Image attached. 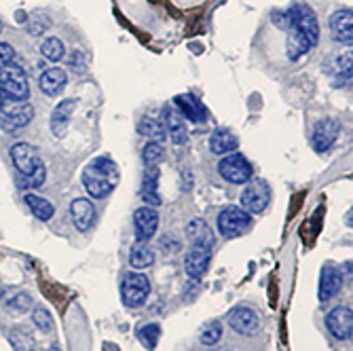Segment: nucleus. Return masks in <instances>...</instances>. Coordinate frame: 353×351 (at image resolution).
Instances as JSON below:
<instances>
[{
	"label": "nucleus",
	"instance_id": "1",
	"mask_svg": "<svg viewBox=\"0 0 353 351\" xmlns=\"http://www.w3.org/2000/svg\"><path fill=\"white\" fill-rule=\"evenodd\" d=\"M290 13V28H288L285 53L292 61L311 51L319 41V23L315 13L307 5H294L288 9Z\"/></svg>",
	"mask_w": 353,
	"mask_h": 351
},
{
	"label": "nucleus",
	"instance_id": "2",
	"mask_svg": "<svg viewBox=\"0 0 353 351\" xmlns=\"http://www.w3.org/2000/svg\"><path fill=\"white\" fill-rule=\"evenodd\" d=\"M216 227H218V233H220L224 239L241 237V235H245V233L250 231V227H252V214H248L243 208L229 205V208H224V210L218 214Z\"/></svg>",
	"mask_w": 353,
	"mask_h": 351
},
{
	"label": "nucleus",
	"instance_id": "3",
	"mask_svg": "<svg viewBox=\"0 0 353 351\" xmlns=\"http://www.w3.org/2000/svg\"><path fill=\"white\" fill-rule=\"evenodd\" d=\"M0 93L7 95L11 102H28L30 83H28L26 70L21 66L9 63V66L0 72Z\"/></svg>",
	"mask_w": 353,
	"mask_h": 351
},
{
	"label": "nucleus",
	"instance_id": "4",
	"mask_svg": "<svg viewBox=\"0 0 353 351\" xmlns=\"http://www.w3.org/2000/svg\"><path fill=\"white\" fill-rule=\"evenodd\" d=\"M150 279L144 273H127L121 281V301L125 307H142L150 297Z\"/></svg>",
	"mask_w": 353,
	"mask_h": 351
},
{
	"label": "nucleus",
	"instance_id": "5",
	"mask_svg": "<svg viewBox=\"0 0 353 351\" xmlns=\"http://www.w3.org/2000/svg\"><path fill=\"white\" fill-rule=\"evenodd\" d=\"M11 159H13V166L15 172L21 176H34L41 172H47L45 161L41 159L39 150L28 144V142H17L11 146Z\"/></svg>",
	"mask_w": 353,
	"mask_h": 351
},
{
	"label": "nucleus",
	"instance_id": "6",
	"mask_svg": "<svg viewBox=\"0 0 353 351\" xmlns=\"http://www.w3.org/2000/svg\"><path fill=\"white\" fill-rule=\"evenodd\" d=\"M218 174L222 180H227L231 184H245L254 178L252 163L239 152H229L227 157L218 163Z\"/></svg>",
	"mask_w": 353,
	"mask_h": 351
},
{
	"label": "nucleus",
	"instance_id": "7",
	"mask_svg": "<svg viewBox=\"0 0 353 351\" xmlns=\"http://www.w3.org/2000/svg\"><path fill=\"white\" fill-rule=\"evenodd\" d=\"M271 201V188L265 180L252 178L241 190V208L248 214H263Z\"/></svg>",
	"mask_w": 353,
	"mask_h": 351
},
{
	"label": "nucleus",
	"instance_id": "8",
	"mask_svg": "<svg viewBox=\"0 0 353 351\" xmlns=\"http://www.w3.org/2000/svg\"><path fill=\"white\" fill-rule=\"evenodd\" d=\"M227 322L241 337H254L261 332V317L248 305H237L235 309H231L227 315Z\"/></svg>",
	"mask_w": 353,
	"mask_h": 351
},
{
	"label": "nucleus",
	"instance_id": "9",
	"mask_svg": "<svg viewBox=\"0 0 353 351\" xmlns=\"http://www.w3.org/2000/svg\"><path fill=\"white\" fill-rule=\"evenodd\" d=\"M34 119V108H32L30 102H17L5 110H0V130L15 134L23 127H28Z\"/></svg>",
	"mask_w": 353,
	"mask_h": 351
},
{
	"label": "nucleus",
	"instance_id": "10",
	"mask_svg": "<svg viewBox=\"0 0 353 351\" xmlns=\"http://www.w3.org/2000/svg\"><path fill=\"white\" fill-rule=\"evenodd\" d=\"M326 328L336 341H347L351 339L353 332V311L351 307L339 305L326 313Z\"/></svg>",
	"mask_w": 353,
	"mask_h": 351
},
{
	"label": "nucleus",
	"instance_id": "11",
	"mask_svg": "<svg viewBox=\"0 0 353 351\" xmlns=\"http://www.w3.org/2000/svg\"><path fill=\"white\" fill-rule=\"evenodd\" d=\"M343 273H341V267L332 265V263H326L322 267V273H319V288H317V299L326 303L330 301L332 297L339 294V290L343 288Z\"/></svg>",
	"mask_w": 353,
	"mask_h": 351
},
{
	"label": "nucleus",
	"instance_id": "12",
	"mask_svg": "<svg viewBox=\"0 0 353 351\" xmlns=\"http://www.w3.org/2000/svg\"><path fill=\"white\" fill-rule=\"evenodd\" d=\"M341 134V125L336 119H322L319 123H315L313 127V138L311 144L315 148V152H326L332 148V144L336 142Z\"/></svg>",
	"mask_w": 353,
	"mask_h": 351
},
{
	"label": "nucleus",
	"instance_id": "13",
	"mask_svg": "<svg viewBox=\"0 0 353 351\" xmlns=\"http://www.w3.org/2000/svg\"><path fill=\"white\" fill-rule=\"evenodd\" d=\"M134 227H136V241L138 243H148L159 227V214L154 208L144 205L140 210H136L134 214Z\"/></svg>",
	"mask_w": 353,
	"mask_h": 351
},
{
	"label": "nucleus",
	"instance_id": "14",
	"mask_svg": "<svg viewBox=\"0 0 353 351\" xmlns=\"http://www.w3.org/2000/svg\"><path fill=\"white\" fill-rule=\"evenodd\" d=\"M161 123H163L168 136L172 138V142H174L176 146L186 144V140H188L186 119L178 112L176 106H165V108H163V112H161Z\"/></svg>",
	"mask_w": 353,
	"mask_h": 351
},
{
	"label": "nucleus",
	"instance_id": "15",
	"mask_svg": "<svg viewBox=\"0 0 353 351\" xmlns=\"http://www.w3.org/2000/svg\"><path fill=\"white\" fill-rule=\"evenodd\" d=\"M210 261H212V250L208 248H197L192 245L184 259V271L190 279H199L205 275V271L210 269Z\"/></svg>",
	"mask_w": 353,
	"mask_h": 351
},
{
	"label": "nucleus",
	"instance_id": "16",
	"mask_svg": "<svg viewBox=\"0 0 353 351\" xmlns=\"http://www.w3.org/2000/svg\"><path fill=\"white\" fill-rule=\"evenodd\" d=\"M174 104H176L178 112H180L186 121L203 123V121L208 119V108L201 104V100L197 98V95H192V93L176 95V98H174Z\"/></svg>",
	"mask_w": 353,
	"mask_h": 351
},
{
	"label": "nucleus",
	"instance_id": "17",
	"mask_svg": "<svg viewBox=\"0 0 353 351\" xmlns=\"http://www.w3.org/2000/svg\"><path fill=\"white\" fill-rule=\"evenodd\" d=\"M330 34L341 45H351L353 41V13L351 9H341L330 15Z\"/></svg>",
	"mask_w": 353,
	"mask_h": 351
},
{
	"label": "nucleus",
	"instance_id": "18",
	"mask_svg": "<svg viewBox=\"0 0 353 351\" xmlns=\"http://www.w3.org/2000/svg\"><path fill=\"white\" fill-rule=\"evenodd\" d=\"M83 184L93 199H106L112 193V188L117 186L112 180H108L100 172H95L91 166H87V170L83 172Z\"/></svg>",
	"mask_w": 353,
	"mask_h": 351
},
{
	"label": "nucleus",
	"instance_id": "19",
	"mask_svg": "<svg viewBox=\"0 0 353 351\" xmlns=\"http://www.w3.org/2000/svg\"><path fill=\"white\" fill-rule=\"evenodd\" d=\"M186 237L192 245L197 248H208V250H214L216 245V235L212 231V227L203 218H192L188 225H186Z\"/></svg>",
	"mask_w": 353,
	"mask_h": 351
},
{
	"label": "nucleus",
	"instance_id": "20",
	"mask_svg": "<svg viewBox=\"0 0 353 351\" xmlns=\"http://www.w3.org/2000/svg\"><path fill=\"white\" fill-rule=\"evenodd\" d=\"M74 108H77V100H74V98L61 100V102L53 108V112H51V121H49V123H51V132H53V136L61 138L63 134H66Z\"/></svg>",
	"mask_w": 353,
	"mask_h": 351
},
{
	"label": "nucleus",
	"instance_id": "21",
	"mask_svg": "<svg viewBox=\"0 0 353 351\" xmlns=\"http://www.w3.org/2000/svg\"><path fill=\"white\" fill-rule=\"evenodd\" d=\"M159 166H146L144 178H142V199L150 208L161 205V195H159Z\"/></svg>",
	"mask_w": 353,
	"mask_h": 351
},
{
	"label": "nucleus",
	"instance_id": "22",
	"mask_svg": "<svg viewBox=\"0 0 353 351\" xmlns=\"http://www.w3.org/2000/svg\"><path fill=\"white\" fill-rule=\"evenodd\" d=\"M70 216L81 233H87L95 225V208L89 199H74L70 205Z\"/></svg>",
	"mask_w": 353,
	"mask_h": 351
},
{
	"label": "nucleus",
	"instance_id": "23",
	"mask_svg": "<svg viewBox=\"0 0 353 351\" xmlns=\"http://www.w3.org/2000/svg\"><path fill=\"white\" fill-rule=\"evenodd\" d=\"M66 83H68V74L61 68H47L45 72H41V79H39L41 91L45 95H49V98L57 95L63 87H66Z\"/></svg>",
	"mask_w": 353,
	"mask_h": 351
},
{
	"label": "nucleus",
	"instance_id": "24",
	"mask_svg": "<svg viewBox=\"0 0 353 351\" xmlns=\"http://www.w3.org/2000/svg\"><path fill=\"white\" fill-rule=\"evenodd\" d=\"M237 146H239L237 136H235L231 130H224V127H220V130H216V132L210 136V150L216 152V154H229V152H235Z\"/></svg>",
	"mask_w": 353,
	"mask_h": 351
},
{
	"label": "nucleus",
	"instance_id": "25",
	"mask_svg": "<svg viewBox=\"0 0 353 351\" xmlns=\"http://www.w3.org/2000/svg\"><path fill=\"white\" fill-rule=\"evenodd\" d=\"M332 66V83L336 87H343V85H351V53H341V55H334V59L328 61Z\"/></svg>",
	"mask_w": 353,
	"mask_h": 351
},
{
	"label": "nucleus",
	"instance_id": "26",
	"mask_svg": "<svg viewBox=\"0 0 353 351\" xmlns=\"http://www.w3.org/2000/svg\"><path fill=\"white\" fill-rule=\"evenodd\" d=\"M138 134L148 138L150 142H159V144L168 138V132H165L161 119H154V117H142L138 121Z\"/></svg>",
	"mask_w": 353,
	"mask_h": 351
},
{
	"label": "nucleus",
	"instance_id": "27",
	"mask_svg": "<svg viewBox=\"0 0 353 351\" xmlns=\"http://www.w3.org/2000/svg\"><path fill=\"white\" fill-rule=\"evenodd\" d=\"M23 201H26L28 210H30L32 214H34L39 220H43V222L51 220V218H53V214H55L53 203H51V201H47L45 197L34 195V193H26V195H23Z\"/></svg>",
	"mask_w": 353,
	"mask_h": 351
},
{
	"label": "nucleus",
	"instance_id": "28",
	"mask_svg": "<svg viewBox=\"0 0 353 351\" xmlns=\"http://www.w3.org/2000/svg\"><path fill=\"white\" fill-rule=\"evenodd\" d=\"M154 263V250L148 243H136L130 252V265L134 269H148Z\"/></svg>",
	"mask_w": 353,
	"mask_h": 351
},
{
	"label": "nucleus",
	"instance_id": "29",
	"mask_svg": "<svg viewBox=\"0 0 353 351\" xmlns=\"http://www.w3.org/2000/svg\"><path fill=\"white\" fill-rule=\"evenodd\" d=\"M9 343L13 345L15 351H34L37 349V341L34 334H32L28 328L23 326H15L9 332Z\"/></svg>",
	"mask_w": 353,
	"mask_h": 351
},
{
	"label": "nucleus",
	"instance_id": "30",
	"mask_svg": "<svg viewBox=\"0 0 353 351\" xmlns=\"http://www.w3.org/2000/svg\"><path fill=\"white\" fill-rule=\"evenodd\" d=\"M95 172H100L102 176H106L108 180H112L114 184L119 182L121 178V172H119V166L112 161L110 157H98V159H93V161L89 163Z\"/></svg>",
	"mask_w": 353,
	"mask_h": 351
},
{
	"label": "nucleus",
	"instance_id": "31",
	"mask_svg": "<svg viewBox=\"0 0 353 351\" xmlns=\"http://www.w3.org/2000/svg\"><path fill=\"white\" fill-rule=\"evenodd\" d=\"M41 55L49 61H61L66 57V47H63V43L59 39L51 37L41 43Z\"/></svg>",
	"mask_w": 353,
	"mask_h": 351
},
{
	"label": "nucleus",
	"instance_id": "32",
	"mask_svg": "<svg viewBox=\"0 0 353 351\" xmlns=\"http://www.w3.org/2000/svg\"><path fill=\"white\" fill-rule=\"evenodd\" d=\"M26 28H28V32H30L32 37H41V34H45V32L51 28V19H49L47 13L34 11V13H30V17L26 21Z\"/></svg>",
	"mask_w": 353,
	"mask_h": 351
},
{
	"label": "nucleus",
	"instance_id": "33",
	"mask_svg": "<svg viewBox=\"0 0 353 351\" xmlns=\"http://www.w3.org/2000/svg\"><path fill=\"white\" fill-rule=\"evenodd\" d=\"M138 339L144 347H148L152 351L157 347L159 339H161V324H157V322L144 324L142 328H138Z\"/></svg>",
	"mask_w": 353,
	"mask_h": 351
},
{
	"label": "nucleus",
	"instance_id": "34",
	"mask_svg": "<svg viewBox=\"0 0 353 351\" xmlns=\"http://www.w3.org/2000/svg\"><path fill=\"white\" fill-rule=\"evenodd\" d=\"M32 322H34V326L45 332V334H51L53 328H55V322H53V317L49 313V309H45L43 305L34 307V311H32Z\"/></svg>",
	"mask_w": 353,
	"mask_h": 351
},
{
	"label": "nucleus",
	"instance_id": "35",
	"mask_svg": "<svg viewBox=\"0 0 353 351\" xmlns=\"http://www.w3.org/2000/svg\"><path fill=\"white\" fill-rule=\"evenodd\" d=\"M220 339H222V322H220V320L208 322V324L201 328V332H199V341H201V345H205V347L218 345Z\"/></svg>",
	"mask_w": 353,
	"mask_h": 351
},
{
	"label": "nucleus",
	"instance_id": "36",
	"mask_svg": "<svg viewBox=\"0 0 353 351\" xmlns=\"http://www.w3.org/2000/svg\"><path fill=\"white\" fill-rule=\"evenodd\" d=\"M30 307H32V297H30L28 292H17V294H13V297L5 303V309H7L9 313H13V315H21V313H26Z\"/></svg>",
	"mask_w": 353,
	"mask_h": 351
},
{
	"label": "nucleus",
	"instance_id": "37",
	"mask_svg": "<svg viewBox=\"0 0 353 351\" xmlns=\"http://www.w3.org/2000/svg\"><path fill=\"white\" fill-rule=\"evenodd\" d=\"M165 150L159 142H148L142 150V159H144V166H159L163 161Z\"/></svg>",
	"mask_w": 353,
	"mask_h": 351
},
{
	"label": "nucleus",
	"instance_id": "38",
	"mask_svg": "<svg viewBox=\"0 0 353 351\" xmlns=\"http://www.w3.org/2000/svg\"><path fill=\"white\" fill-rule=\"evenodd\" d=\"M45 180H47V172L34 174V176H21V174H15V184H17L21 190L39 188L41 184H45Z\"/></svg>",
	"mask_w": 353,
	"mask_h": 351
},
{
	"label": "nucleus",
	"instance_id": "39",
	"mask_svg": "<svg viewBox=\"0 0 353 351\" xmlns=\"http://www.w3.org/2000/svg\"><path fill=\"white\" fill-rule=\"evenodd\" d=\"M13 57H15V49L7 43H0V72H3L9 63H13Z\"/></svg>",
	"mask_w": 353,
	"mask_h": 351
},
{
	"label": "nucleus",
	"instance_id": "40",
	"mask_svg": "<svg viewBox=\"0 0 353 351\" xmlns=\"http://www.w3.org/2000/svg\"><path fill=\"white\" fill-rule=\"evenodd\" d=\"M271 19L275 23V28H279V30L288 32V28H290V13H288V11H273Z\"/></svg>",
	"mask_w": 353,
	"mask_h": 351
},
{
	"label": "nucleus",
	"instance_id": "41",
	"mask_svg": "<svg viewBox=\"0 0 353 351\" xmlns=\"http://www.w3.org/2000/svg\"><path fill=\"white\" fill-rule=\"evenodd\" d=\"M68 63H70V68L72 70H79L83 72L87 68V59H85V53L83 51H74L70 57H68Z\"/></svg>",
	"mask_w": 353,
	"mask_h": 351
},
{
	"label": "nucleus",
	"instance_id": "42",
	"mask_svg": "<svg viewBox=\"0 0 353 351\" xmlns=\"http://www.w3.org/2000/svg\"><path fill=\"white\" fill-rule=\"evenodd\" d=\"M47 351H61V349H59V347H57V345H51V347H49V349H47Z\"/></svg>",
	"mask_w": 353,
	"mask_h": 351
},
{
	"label": "nucleus",
	"instance_id": "43",
	"mask_svg": "<svg viewBox=\"0 0 353 351\" xmlns=\"http://www.w3.org/2000/svg\"><path fill=\"white\" fill-rule=\"evenodd\" d=\"M0 32H3V19H0Z\"/></svg>",
	"mask_w": 353,
	"mask_h": 351
}]
</instances>
